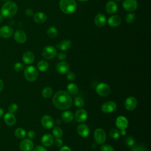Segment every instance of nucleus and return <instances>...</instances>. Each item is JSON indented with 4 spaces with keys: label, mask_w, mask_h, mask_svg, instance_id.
Returning <instances> with one entry per match:
<instances>
[{
    "label": "nucleus",
    "mask_w": 151,
    "mask_h": 151,
    "mask_svg": "<svg viewBox=\"0 0 151 151\" xmlns=\"http://www.w3.org/2000/svg\"><path fill=\"white\" fill-rule=\"evenodd\" d=\"M72 99L70 95L64 90L58 91L52 97L54 106L60 110H66L72 105Z\"/></svg>",
    "instance_id": "nucleus-1"
},
{
    "label": "nucleus",
    "mask_w": 151,
    "mask_h": 151,
    "mask_svg": "<svg viewBox=\"0 0 151 151\" xmlns=\"http://www.w3.org/2000/svg\"><path fill=\"white\" fill-rule=\"evenodd\" d=\"M18 11L17 5L13 1H6L1 9V15L5 18H11L15 15Z\"/></svg>",
    "instance_id": "nucleus-2"
},
{
    "label": "nucleus",
    "mask_w": 151,
    "mask_h": 151,
    "mask_svg": "<svg viewBox=\"0 0 151 151\" xmlns=\"http://www.w3.org/2000/svg\"><path fill=\"white\" fill-rule=\"evenodd\" d=\"M59 5L60 9L67 14H72L77 8V4L74 0H60Z\"/></svg>",
    "instance_id": "nucleus-3"
},
{
    "label": "nucleus",
    "mask_w": 151,
    "mask_h": 151,
    "mask_svg": "<svg viewBox=\"0 0 151 151\" xmlns=\"http://www.w3.org/2000/svg\"><path fill=\"white\" fill-rule=\"evenodd\" d=\"M24 76L27 80L30 82L35 81L38 77V71L37 68L32 65L27 66L24 70Z\"/></svg>",
    "instance_id": "nucleus-4"
},
{
    "label": "nucleus",
    "mask_w": 151,
    "mask_h": 151,
    "mask_svg": "<svg viewBox=\"0 0 151 151\" xmlns=\"http://www.w3.org/2000/svg\"><path fill=\"white\" fill-rule=\"evenodd\" d=\"M96 90L97 93L101 97H107L111 92L110 86L105 83H101L99 84L96 87Z\"/></svg>",
    "instance_id": "nucleus-5"
},
{
    "label": "nucleus",
    "mask_w": 151,
    "mask_h": 151,
    "mask_svg": "<svg viewBox=\"0 0 151 151\" xmlns=\"http://www.w3.org/2000/svg\"><path fill=\"white\" fill-rule=\"evenodd\" d=\"M94 138L97 144L101 145L104 143L106 140L105 131L101 128L96 129L94 132Z\"/></svg>",
    "instance_id": "nucleus-6"
},
{
    "label": "nucleus",
    "mask_w": 151,
    "mask_h": 151,
    "mask_svg": "<svg viewBox=\"0 0 151 151\" xmlns=\"http://www.w3.org/2000/svg\"><path fill=\"white\" fill-rule=\"evenodd\" d=\"M57 55V50L55 47L51 45L46 46L42 51V55L47 60L53 58Z\"/></svg>",
    "instance_id": "nucleus-7"
},
{
    "label": "nucleus",
    "mask_w": 151,
    "mask_h": 151,
    "mask_svg": "<svg viewBox=\"0 0 151 151\" xmlns=\"http://www.w3.org/2000/svg\"><path fill=\"white\" fill-rule=\"evenodd\" d=\"M117 109V104L113 101H108L104 103L101 106V111L104 113H110Z\"/></svg>",
    "instance_id": "nucleus-8"
},
{
    "label": "nucleus",
    "mask_w": 151,
    "mask_h": 151,
    "mask_svg": "<svg viewBox=\"0 0 151 151\" xmlns=\"http://www.w3.org/2000/svg\"><path fill=\"white\" fill-rule=\"evenodd\" d=\"M137 99L133 96H130L127 97L124 101V107L126 109L129 111H132L134 110L137 106Z\"/></svg>",
    "instance_id": "nucleus-9"
},
{
    "label": "nucleus",
    "mask_w": 151,
    "mask_h": 151,
    "mask_svg": "<svg viewBox=\"0 0 151 151\" xmlns=\"http://www.w3.org/2000/svg\"><path fill=\"white\" fill-rule=\"evenodd\" d=\"M19 148L21 151H31L34 148V143L31 139H25L20 142Z\"/></svg>",
    "instance_id": "nucleus-10"
},
{
    "label": "nucleus",
    "mask_w": 151,
    "mask_h": 151,
    "mask_svg": "<svg viewBox=\"0 0 151 151\" xmlns=\"http://www.w3.org/2000/svg\"><path fill=\"white\" fill-rule=\"evenodd\" d=\"M88 117V113L85 109H80L76 111L74 114V118L77 122L83 123L85 122Z\"/></svg>",
    "instance_id": "nucleus-11"
},
{
    "label": "nucleus",
    "mask_w": 151,
    "mask_h": 151,
    "mask_svg": "<svg viewBox=\"0 0 151 151\" xmlns=\"http://www.w3.org/2000/svg\"><path fill=\"white\" fill-rule=\"evenodd\" d=\"M13 34V29L9 25H4L0 28V37L6 39L10 38Z\"/></svg>",
    "instance_id": "nucleus-12"
},
{
    "label": "nucleus",
    "mask_w": 151,
    "mask_h": 151,
    "mask_svg": "<svg viewBox=\"0 0 151 151\" xmlns=\"http://www.w3.org/2000/svg\"><path fill=\"white\" fill-rule=\"evenodd\" d=\"M123 6L127 11H133L137 7V2L136 0H124L123 2Z\"/></svg>",
    "instance_id": "nucleus-13"
},
{
    "label": "nucleus",
    "mask_w": 151,
    "mask_h": 151,
    "mask_svg": "<svg viewBox=\"0 0 151 151\" xmlns=\"http://www.w3.org/2000/svg\"><path fill=\"white\" fill-rule=\"evenodd\" d=\"M41 122L42 126L47 129H50L52 128L54 123L53 119L49 115H44V116H42Z\"/></svg>",
    "instance_id": "nucleus-14"
},
{
    "label": "nucleus",
    "mask_w": 151,
    "mask_h": 151,
    "mask_svg": "<svg viewBox=\"0 0 151 151\" xmlns=\"http://www.w3.org/2000/svg\"><path fill=\"white\" fill-rule=\"evenodd\" d=\"M128 123L129 122L127 119L123 116L117 117L116 120V125L120 130L126 129L128 126Z\"/></svg>",
    "instance_id": "nucleus-15"
},
{
    "label": "nucleus",
    "mask_w": 151,
    "mask_h": 151,
    "mask_svg": "<svg viewBox=\"0 0 151 151\" xmlns=\"http://www.w3.org/2000/svg\"><path fill=\"white\" fill-rule=\"evenodd\" d=\"M14 40L16 42L19 44L24 43L27 40V35L24 31L21 29L17 30L14 35Z\"/></svg>",
    "instance_id": "nucleus-16"
},
{
    "label": "nucleus",
    "mask_w": 151,
    "mask_h": 151,
    "mask_svg": "<svg viewBox=\"0 0 151 151\" xmlns=\"http://www.w3.org/2000/svg\"><path fill=\"white\" fill-rule=\"evenodd\" d=\"M77 131L78 134L83 137H87L90 133V129L86 124H79L77 127Z\"/></svg>",
    "instance_id": "nucleus-17"
},
{
    "label": "nucleus",
    "mask_w": 151,
    "mask_h": 151,
    "mask_svg": "<svg viewBox=\"0 0 151 151\" xmlns=\"http://www.w3.org/2000/svg\"><path fill=\"white\" fill-rule=\"evenodd\" d=\"M57 71L61 74H64L68 71L69 65L65 61H60L56 65Z\"/></svg>",
    "instance_id": "nucleus-18"
},
{
    "label": "nucleus",
    "mask_w": 151,
    "mask_h": 151,
    "mask_svg": "<svg viewBox=\"0 0 151 151\" xmlns=\"http://www.w3.org/2000/svg\"><path fill=\"white\" fill-rule=\"evenodd\" d=\"M41 141L42 145L46 147H49L53 144L54 137L51 134L46 133L42 136Z\"/></svg>",
    "instance_id": "nucleus-19"
},
{
    "label": "nucleus",
    "mask_w": 151,
    "mask_h": 151,
    "mask_svg": "<svg viewBox=\"0 0 151 151\" xmlns=\"http://www.w3.org/2000/svg\"><path fill=\"white\" fill-rule=\"evenodd\" d=\"M34 54L30 51H27L25 52L22 55V61L26 64H32L34 61Z\"/></svg>",
    "instance_id": "nucleus-20"
},
{
    "label": "nucleus",
    "mask_w": 151,
    "mask_h": 151,
    "mask_svg": "<svg viewBox=\"0 0 151 151\" xmlns=\"http://www.w3.org/2000/svg\"><path fill=\"white\" fill-rule=\"evenodd\" d=\"M106 22V18L104 15L101 13H99L95 17L94 23L98 27H103Z\"/></svg>",
    "instance_id": "nucleus-21"
},
{
    "label": "nucleus",
    "mask_w": 151,
    "mask_h": 151,
    "mask_svg": "<svg viewBox=\"0 0 151 151\" xmlns=\"http://www.w3.org/2000/svg\"><path fill=\"white\" fill-rule=\"evenodd\" d=\"M4 120L5 123L8 126H13L16 123V117L11 113H7L4 116Z\"/></svg>",
    "instance_id": "nucleus-22"
},
{
    "label": "nucleus",
    "mask_w": 151,
    "mask_h": 151,
    "mask_svg": "<svg viewBox=\"0 0 151 151\" xmlns=\"http://www.w3.org/2000/svg\"><path fill=\"white\" fill-rule=\"evenodd\" d=\"M34 21L37 24H42L45 22L47 19L46 15L42 12H38L34 14Z\"/></svg>",
    "instance_id": "nucleus-23"
},
{
    "label": "nucleus",
    "mask_w": 151,
    "mask_h": 151,
    "mask_svg": "<svg viewBox=\"0 0 151 151\" xmlns=\"http://www.w3.org/2000/svg\"><path fill=\"white\" fill-rule=\"evenodd\" d=\"M121 23V18L119 15H114L111 16L108 19V24L110 26L116 27L119 26Z\"/></svg>",
    "instance_id": "nucleus-24"
},
{
    "label": "nucleus",
    "mask_w": 151,
    "mask_h": 151,
    "mask_svg": "<svg viewBox=\"0 0 151 151\" xmlns=\"http://www.w3.org/2000/svg\"><path fill=\"white\" fill-rule=\"evenodd\" d=\"M106 10L107 13L112 14L115 13L117 10V5L116 3L113 1H110L106 5Z\"/></svg>",
    "instance_id": "nucleus-25"
},
{
    "label": "nucleus",
    "mask_w": 151,
    "mask_h": 151,
    "mask_svg": "<svg viewBox=\"0 0 151 151\" xmlns=\"http://www.w3.org/2000/svg\"><path fill=\"white\" fill-rule=\"evenodd\" d=\"M71 45V42L68 40H64L56 45V47L61 51L68 50Z\"/></svg>",
    "instance_id": "nucleus-26"
},
{
    "label": "nucleus",
    "mask_w": 151,
    "mask_h": 151,
    "mask_svg": "<svg viewBox=\"0 0 151 151\" xmlns=\"http://www.w3.org/2000/svg\"><path fill=\"white\" fill-rule=\"evenodd\" d=\"M73 114L70 110H66L61 113V119L65 123H69L73 119Z\"/></svg>",
    "instance_id": "nucleus-27"
},
{
    "label": "nucleus",
    "mask_w": 151,
    "mask_h": 151,
    "mask_svg": "<svg viewBox=\"0 0 151 151\" xmlns=\"http://www.w3.org/2000/svg\"><path fill=\"white\" fill-rule=\"evenodd\" d=\"M67 92L69 94L76 95L78 91V88L77 86L74 83H70L67 87Z\"/></svg>",
    "instance_id": "nucleus-28"
},
{
    "label": "nucleus",
    "mask_w": 151,
    "mask_h": 151,
    "mask_svg": "<svg viewBox=\"0 0 151 151\" xmlns=\"http://www.w3.org/2000/svg\"><path fill=\"white\" fill-rule=\"evenodd\" d=\"M49 65L47 61L45 60H41L37 63L38 69L41 71H45L48 68Z\"/></svg>",
    "instance_id": "nucleus-29"
},
{
    "label": "nucleus",
    "mask_w": 151,
    "mask_h": 151,
    "mask_svg": "<svg viewBox=\"0 0 151 151\" xmlns=\"http://www.w3.org/2000/svg\"><path fill=\"white\" fill-rule=\"evenodd\" d=\"M14 134L17 138L24 139L26 136V132L24 129L21 127H18L15 130Z\"/></svg>",
    "instance_id": "nucleus-30"
},
{
    "label": "nucleus",
    "mask_w": 151,
    "mask_h": 151,
    "mask_svg": "<svg viewBox=\"0 0 151 151\" xmlns=\"http://www.w3.org/2000/svg\"><path fill=\"white\" fill-rule=\"evenodd\" d=\"M52 89L51 87H45L42 90V96L44 98H48L52 95Z\"/></svg>",
    "instance_id": "nucleus-31"
},
{
    "label": "nucleus",
    "mask_w": 151,
    "mask_h": 151,
    "mask_svg": "<svg viewBox=\"0 0 151 151\" xmlns=\"http://www.w3.org/2000/svg\"><path fill=\"white\" fill-rule=\"evenodd\" d=\"M47 33L50 38H55L57 35L58 31L55 27L51 26L48 28L47 31Z\"/></svg>",
    "instance_id": "nucleus-32"
},
{
    "label": "nucleus",
    "mask_w": 151,
    "mask_h": 151,
    "mask_svg": "<svg viewBox=\"0 0 151 151\" xmlns=\"http://www.w3.org/2000/svg\"><path fill=\"white\" fill-rule=\"evenodd\" d=\"M52 133L53 136L55 138H60L63 136V130H62L61 128H60L58 126L55 127L52 129Z\"/></svg>",
    "instance_id": "nucleus-33"
},
{
    "label": "nucleus",
    "mask_w": 151,
    "mask_h": 151,
    "mask_svg": "<svg viewBox=\"0 0 151 151\" xmlns=\"http://www.w3.org/2000/svg\"><path fill=\"white\" fill-rule=\"evenodd\" d=\"M74 104L76 105V106L77 107H79V108L83 107L84 105V99L81 97H80V96L76 97L74 99Z\"/></svg>",
    "instance_id": "nucleus-34"
},
{
    "label": "nucleus",
    "mask_w": 151,
    "mask_h": 151,
    "mask_svg": "<svg viewBox=\"0 0 151 151\" xmlns=\"http://www.w3.org/2000/svg\"><path fill=\"white\" fill-rule=\"evenodd\" d=\"M109 135L112 139H117L120 136V131L116 129H111L109 131Z\"/></svg>",
    "instance_id": "nucleus-35"
},
{
    "label": "nucleus",
    "mask_w": 151,
    "mask_h": 151,
    "mask_svg": "<svg viewBox=\"0 0 151 151\" xmlns=\"http://www.w3.org/2000/svg\"><path fill=\"white\" fill-rule=\"evenodd\" d=\"M126 21L129 24H132L135 21L136 19V16L133 13H129L128 14L125 18Z\"/></svg>",
    "instance_id": "nucleus-36"
},
{
    "label": "nucleus",
    "mask_w": 151,
    "mask_h": 151,
    "mask_svg": "<svg viewBox=\"0 0 151 151\" xmlns=\"http://www.w3.org/2000/svg\"><path fill=\"white\" fill-rule=\"evenodd\" d=\"M126 144L129 146H133L135 144V140L132 136H128L125 140Z\"/></svg>",
    "instance_id": "nucleus-37"
},
{
    "label": "nucleus",
    "mask_w": 151,
    "mask_h": 151,
    "mask_svg": "<svg viewBox=\"0 0 151 151\" xmlns=\"http://www.w3.org/2000/svg\"><path fill=\"white\" fill-rule=\"evenodd\" d=\"M100 151H114V148L110 145L104 144L100 147Z\"/></svg>",
    "instance_id": "nucleus-38"
},
{
    "label": "nucleus",
    "mask_w": 151,
    "mask_h": 151,
    "mask_svg": "<svg viewBox=\"0 0 151 151\" xmlns=\"http://www.w3.org/2000/svg\"><path fill=\"white\" fill-rule=\"evenodd\" d=\"M8 111L9 113H15L17 109H18V105L15 103H11V104L9 105L8 106Z\"/></svg>",
    "instance_id": "nucleus-39"
},
{
    "label": "nucleus",
    "mask_w": 151,
    "mask_h": 151,
    "mask_svg": "<svg viewBox=\"0 0 151 151\" xmlns=\"http://www.w3.org/2000/svg\"><path fill=\"white\" fill-rule=\"evenodd\" d=\"M24 68V65L23 64L21 63H19V62H18V63H16L14 65V69L15 71H17V72H19L21 71V70H22V69Z\"/></svg>",
    "instance_id": "nucleus-40"
},
{
    "label": "nucleus",
    "mask_w": 151,
    "mask_h": 151,
    "mask_svg": "<svg viewBox=\"0 0 151 151\" xmlns=\"http://www.w3.org/2000/svg\"><path fill=\"white\" fill-rule=\"evenodd\" d=\"M67 78L69 81H73L76 79V74L73 71H68L67 73Z\"/></svg>",
    "instance_id": "nucleus-41"
},
{
    "label": "nucleus",
    "mask_w": 151,
    "mask_h": 151,
    "mask_svg": "<svg viewBox=\"0 0 151 151\" xmlns=\"http://www.w3.org/2000/svg\"><path fill=\"white\" fill-rule=\"evenodd\" d=\"M53 143H54L55 146L58 147H60L63 145V140L60 138H56Z\"/></svg>",
    "instance_id": "nucleus-42"
},
{
    "label": "nucleus",
    "mask_w": 151,
    "mask_h": 151,
    "mask_svg": "<svg viewBox=\"0 0 151 151\" xmlns=\"http://www.w3.org/2000/svg\"><path fill=\"white\" fill-rule=\"evenodd\" d=\"M32 151H47V149L42 146L38 145L33 148Z\"/></svg>",
    "instance_id": "nucleus-43"
},
{
    "label": "nucleus",
    "mask_w": 151,
    "mask_h": 151,
    "mask_svg": "<svg viewBox=\"0 0 151 151\" xmlns=\"http://www.w3.org/2000/svg\"><path fill=\"white\" fill-rule=\"evenodd\" d=\"M27 136L29 139H32L35 137V132L33 130H29L27 133Z\"/></svg>",
    "instance_id": "nucleus-44"
},
{
    "label": "nucleus",
    "mask_w": 151,
    "mask_h": 151,
    "mask_svg": "<svg viewBox=\"0 0 151 151\" xmlns=\"http://www.w3.org/2000/svg\"><path fill=\"white\" fill-rule=\"evenodd\" d=\"M66 54L65 53H63V52H60L57 54V57L59 60H64L66 58Z\"/></svg>",
    "instance_id": "nucleus-45"
},
{
    "label": "nucleus",
    "mask_w": 151,
    "mask_h": 151,
    "mask_svg": "<svg viewBox=\"0 0 151 151\" xmlns=\"http://www.w3.org/2000/svg\"><path fill=\"white\" fill-rule=\"evenodd\" d=\"M25 13L26 14L27 16H28V17H31L32 15H33L34 13H33V11L31 9V8H27L25 11Z\"/></svg>",
    "instance_id": "nucleus-46"
},
{
    "label": "nucleus",
    "mask_w": 151,
    "mask_h": 151,
    "mask_svg": "<svg viewBox=\"0 0 151 151\" xmlns=\"http://www.w3.org/2000/svg\"><path fill=\"white\" fill-rule=\"evenodd\" d=\"M145 147L143 146H136L133 148L132 150L133 151H145Z\"/></svg>",
    "instance_id": "nucleus-47"
},
{
    "label": "nucleus",
    "mask_w": 151,
    "mask_h": 151,
    "mask_svg": "<svg viewBox=\"0 0 151 151\" xmlns=\"http://www.w3.org/2000/svg\"><path fill=\"white\" fill-rule=\"evenodd\" d=\"M60 151H71V150L69 147H68L67 146H64L60 149Z\"/></svg>",
    "instance_id": "nucleus-48"
},
{
    "label": "nucleus",
    "mask_w": 151,
    "mask_h": 151,
    "mask_svg": "<svg viewBox=\"0 0 151 151\" xmlns=\"http://www.w3.org/2000/svg\"><path fill=\"white\" fill-rule=\"evenodd\" d=\"M120 135L125 136L126 134V130L125 129H122V130H120Z\"/></svg>",
    "instance_id": "nucleus-49"
},
{
    "label": "nucleus",
    "mask_w": 151,
    "mask_h": 151,
    "mask_svg": "<svg viewBox=\"0 0 151 151\" xmlns=\"http://www.w3.org/2000/svg\"><path fill=\"white\" fill-rule=\"evenodd\" d=\"M3 88H4V83L2 81V80L0 79V91L2 90Z\"/></svg>",
    "instance_id": "nucleus-50"
},
{
    "label": "nucleus",
    "mask_w": 151,
    "mask_h": 151,
    "mask_svg": "<svg viewBox=\"0 0 151 151\" xmlns=\"http://www.w3.org/2000/svg\"><path fill=\"white\" fill-rule=\"evenodd\" d=\"M3 114H4V110L2 108L0 107V119L3 116Z\"/></svg>",
    "instance_id": "nucleus-51"
},
{
    "label": "nucleus",
    "mask_w": 151,
    "mask_h": 151,
    "mask_svg": "<svg viewBox=\"0 0 151 151\" xmlns=\"http://www.w3.org/2000/svg\"><path fill=\"white\" fill-rule=\"evenodd\" d=\"M96 147H97V145H96V143H93L92 144V146H91L92 149H95V148H96Z\"/></svg>",
    "instance_id": "nucleus-52"
},
{
    "label": "nucleus",
    "mask_w": 151,
    "mask_h": 151,
    "mask_svg": "<svg viewBox=\"0 0 151 151\" xmlns=\"http://www.w3.org/2000/svg\"><path fill=\"white\" fill-rule=\"evenodd\" d=\"M80 1H81V2H84V1H87V0H78Z\"/></svg>",
    "instance_id": "nucleus-53"
},
{
    "label": "nucleus",
    "mask_w": 151,
    "mask_h": 151,
    "mask_svg": "<svg viewBox=\"0 0 151 151\" xmlns=\"http://www.w3.org/2000/svg\"><path fill=\"white\" fill-rule=\"evenodd\" d=\"M4 1H11V0H4Z\"/></svg>",
    "instance_id": "nucleus-54"
},
{
    "label": "nucleus",
    "mask_w": 151,
    "mask_h": 151,
    "mask_svg": "<svg viewBox=\"0 0 151 151\" xmlns=\"http://www.w3.org/2000/svg\"><path fill=\"white\" fill-rule=\"evenodd\" d=\"M116 1H120L121 0H116Z\"/></svg>",
    "instance_id": "nucleus-55"
}]
</instances>
